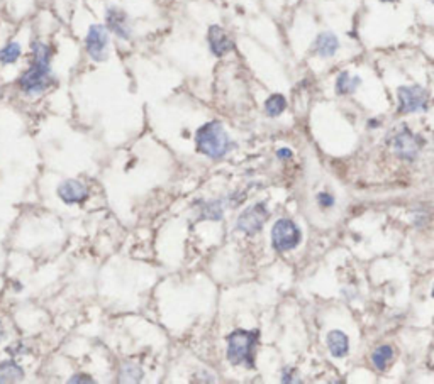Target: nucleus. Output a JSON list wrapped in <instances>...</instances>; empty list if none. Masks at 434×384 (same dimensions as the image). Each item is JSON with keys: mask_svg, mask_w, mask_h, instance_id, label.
I'll return each instance as SVG.
<instances>
[{"mask_svg": "<svg viewBox=\"0 0 434 384\" xmlns=\"http://www.w3.org/2000/svg\"><path fill=\"white\" fill-rule=\"evenodd\" d=\"M431 2H433V4H434V0H431Z\"/></svg>", "mask_w": 434, "mask_h": 384, "instance_id": "bb28decb", "label": "nucleus"}, {"mask_svg": "<svg viewBox=\"0 0 434 384\" xmlns=\"http://www.w3.org/2000/svg\"><path fill=\"white\" fill-rule=\"evenodd\" d=\"M4 337V327H2V322H0V341H2Z\"/></svg>", "mask_w": 434, "mask_h": 384, "instance_id": "b1692460", "label": "nucleus"}, {"mask_svg": "<svg viewBox=\"0 0 434 384\" xmlns=\"http://www.w3.org/2000/svg\"><path fill=\"white\" fill-rule=\"evenodd\" d=\"M268 217L270 212L266 209L265 203H255V205L248 207V209L238 217L236 229L239 232L246 234V236H255V234L263 229Z\"/></svg>", "mask_w": 434, "mask_h": 384, "instance_id": "423d86ee", "label": "nucleus"}, {"mask_svg": "<svg viewBox=\"0 0 434 384\" xmlns=\"http://www.w3.org/2000/svg\"><path fill=\"white\" fill-rule=\"evenodd\" d=\"M393 358V349L390 346H380L375 349L372 354V363L375 365V369L378 371H385L388 363H390Z\"/></svg>", "mask_w": 434, "mask_h": 384, "instance_id": "dca6fc26", "label": "nucleus"}, {"mask_svg": "<svg viewBox=\"0 0 434 384\" xmlns=\"http://www.w3.org/2000/svg\"><path fill=\"white\" fill-rule=\"evenodd\" d=\"M292 369H287V371H283V378H282V381L283 383H298V379L297 378H292Z\"/></svg>", "mask_w": 434, "mask_h": 384, "instance_id": "4be33fe9", "label": "nucleus"}, {"mask_svg": "<svg viewBox=\"0 0 434 384\" xmlns=\"http://www.w3.org/2000/svg\"><path fill=\"white\" fill-rule=\"evenodd\" d=\"M107 46H108V33L101 24L90 26L87 39H85V48L94 61L107 60Z\"/></svg>", "mask_w": 434, "mask_h": 384, "instance_id": "0eeeda50", "label": "nucleus"}, {"mask_svg": "<svg viewBox=\"0 0 434 384\" xmlns=\"http://www.w3.org/2000/svg\"><path fill=\"white\" fill-rule=\"evenodd\" d=\"M201 210H198V219H211L219 220L223 217V209H221V202H201L198 203Z\"/></svg>", "mask_w": 434, "mask_h": 384, "instance_id": "a211bd4d", "label": "nucleus"}, {"mask_svg": "<svg viewBox=\"0 0 434 384\" xmlns=\"http://www.w3.org/2000/svg\"><path fill=\"white\" fill-rule=\"evenodd\" d=\"M106 21H107L108 29H111L116 36H119L121 39L131 38L129 17L124 11H121V9H117V7H108Z\"/></svg>", "mask_w": 434, "mask_h": 384, "instance_id": "9b49d317", "label": "nucleus"}, {"mask_svg": "<svg viewBox=\"0 0 434 384\" xmlns=\"http://www.w3.org/2000/svg\"><path fill=\"white\" fill-rule=\"evenodd\" d=\"M277 156L280 160H288V157H292V151L291 149H278Z\"/></svg>", "mask_w": 434, "mask_h": 384, "instance_id": "5701e85b", "label": "nucleus"}, {"mask_svg": "<svg viewBox=\"0 0 434 384\" xmlns=\"http://www.w3.org/2000/svg\"><path fill=\"white\" fill-rule=\"evenodd\" d=\"M260 333L256 331H234L228 338V359L233 365H246L255 368V349Z\"/></svg>", "mask_w": 434, "mask_h": 384, "instance_id": "7ed1b4c3", "label": "nucleus"}, {"mask_svg": "<svg viewBox=\"0 0 434 384\" xmlns=\"http://www.w3.org/2000/svg\"><path fill=\"white\" fill-rule=\"evenodd\" d=\"M361 85L360 76H351L348 71H343V73L338 75L336 78V93L338 95H350L353 92H356Z\"/></svg>", "mask_w": 434, "mask_h": 384, "instance_id": "2eb2a0df", "label": "nucleus"}, {"mask_svg": "<svg viewBox=\"0 0 434 384\" xmlns=\"http://www.w3.org/2000/svg\"><path fill=\"white\" fill-rule=\"evenodd\" d=\"M24 379V369L14 360L0 363V384L4 383H17Z\"/></svg>", "mask_w": 434, "mask_h": 384, "instance_id": "4468645a", "label": "nucleus"}, {"mask_svg": "<svg viewBox=\"0 0 434 384\" xmlns=\"http://www.w3.org/2000/svg\"><path fill=\"white\" fill-rule=\"evenodd\" d=\"M287 108V100H285L283 95L273 93L271 97L266 98L265 102V112L268 117H278L282 115Z\"/></svg>", "mask_w": 434, "mask_h": 384, "instance_id": "f3484780", "label": "nucleus"}, {"mask_svg": "<svg viewBox=\"0 0 434 384\" xmlns=\"http://www.w3.org/2000/svg\"><path fill=\"white\" fill-rule=\"evenodd\" d=\"M420 149V139L414 135L409 129H402V133L395 134L392 139V151L402 160L413 161Z\"/></svg>", "mask_w": 434, "mask_h": 384, "instance_id": "6e6552de", "label": "nucleus"}, {"mask_svg": "<svg viewBox=\"0 0 434 384\" xmlns=\"http://www.w3.org/2000/svg\"><path fill=\"white\" fill-rule=\"evenodd\" d=\"M433 298H434V286H433Z\"/></svg>", "mask_w": 434, "mask_h": 384, "instance_id": "a878e982", "label": "nucleus"}, {"mask_svg": "<svg viewBox=\"0 0 434 384\" xmlns=\"http://www.w3.org/2000/svg\"><path fill=\"white\" fill-rule=\"evenodd\" d=\"M51 51L46 44L33 43V65L21 76L19 87L27 95L43 93L53 83L51 66H49Z\"/></svg>", "mask_w": 434, "mask_h": 384, "instance_id": "f257e3e1", "label": "nucleus"}, {"mask_svg": "<svg viewBox=\"0 0 434 384\" xmlns=\"http://www.w3.org/2000/svg\"><path fill=\"white\" fill-rule=\"evenodd\" d=\"M58 197L61 198L66 205H74V203H81L87 200L89 190L79 180H66L58 187Z\"/></svg>", "mask_w": 434, "mask_h": 384, "instance_id": "1a4fd4ad", "label": "nucleus"}, {"mask_svg": "<svg viewBox=\"0 0 434 384\" xmlns=\"http://www.w3.org/2000/svg\"><path fill=\"white\" fill-rule=\"evenodd\" d=\"M380 2H385V4H392V2H397V0H380Z\"/></svg>", "mask_w": 434, "mask_h": 384, "instance_id": "393cba45", "label": "nucleus"}, {"mask_svg": "<svg viewBox=\"0 0 434 384\" xmlns=\"http://www.w3.org/2000/svg\"><path fill=\"white\" fill-rule=\"evenodd\" d=\"M196 146L198 152L209 156L211 160H221L228 155L233 142H231L224 125L219 120H212L197 130Z\"/></svg>", "mask_w": 434, "mask_h": 384, "instance_id": "f03ea898", "label": "nucleus"}, {"mask_svg": "<svg viewBox=\"0 0 434 384\" xmlns=\"http://www.w3.org/2000/svg\"><path fill=\"white\" fill-rule=\"evenodd\" d=\"M400 114H418L426 112L429 105V93L420 85H409L397 90Z\"/></svg>", "mask_w": 434, "mask_h": 384, "instance_id": "39448f33", "label": "nucleus"}, {"mask_svg": "<svg viewBox=\"0 0 434 384\" xmlns=\"http://www.w3.org/2000/svg\"><path fill=\"white\" fill-rule=\"evenodd\" d=\"M302 234L297 224L291 219H280L271 229V246L277 252H287L296 249L301 244Z\"/></svg>", "mask_w": 434, "mask_h": 384, "instance_id": "20e7f679", "label": "nucleus"}, {"mask_svg": "<svg viewBox=\"0 0 434 384\" xmlns=\"http://www.w3.org/2000/svg\"><path fill=\"white\" fill-rule=\"evenodd\" d=\"M70 383H94L92 378H89L87 374H76V376H74L70 379Z\"/></svg>", "mask_w": 434, "mask_h": 384, "instance_id": "412c9836", "label": "nucleus"}, {"mask_svg": "<svg viewBox=\"0 0 434 384\" xmlns=\"http://www.w3.org/2000/svg\"><path fill=\"white\" fill-rule=\"evenodd\" d=\"M21 56V46L17 43H9L6 48L0 49V63L4 65H11L16 63Z\"/></svg>", "mask_w": 434, "mask_h": 384, "instance_id": "6ab92c4d", "label": "nucleus"}, {"mask_svg": "<svg viewBox=\"0 0 434 384\" xmlns=\"http://www.w3.org/2000/svg\"><path fill=\"white\" fill-rule=\"evenodd\" d=\"M207 41H209V48L214 56H224L234 49V43L226 34V31L221 26H211L209 33H207Z\"/></svg>", "mask_w": 434, "mask_h": 384, "instance_id": "9d476101", "label": "nucleus"}, {"mask_svg": "<svg viewBox=\"0 0 434 384\" xmlns=\"http://www.w3.org/2000/svg\"><path fill=\"white\" fill-rule=\"evenodd\" d=\"M318 198H319V203L323 207H333L334 205V198L331 195H328V193H321Z\"/></svg>", "mask_w": 434, "mask_h": 384, "instance_id": "aec40b11", "label": "nucleus"}, {"mask_svg": "<svg viewBox=\"0 0 434 384\" xmlns=\"http://www.w3.org/2000/svg\"><path fill=\"white\" fill-rule=\"evenodd\" d=\"M328 349L333 358H345L350 352V341L348 336L341 331H333L328 333Z\"/></svg>", "mask_w": 434, "mask_h": 384, "instance_id": "ddd939ff", "label": "nucleus"}, {"mask_svg": "<svg viewBox=\"0 0 434 384\" xmlns=\"http://www.w3.org/2000/svg\"><path fill=\"white\" fill-rule=\"evenodd\" d=\"M339 49V39L334 33H321L314 41V51L319 54L321 58H333Z\"/></svg>", "mask_w": 434, "mask_h": 384, "instance_id": "f8f14e48", "label": "nucleus"}]
</instances>
